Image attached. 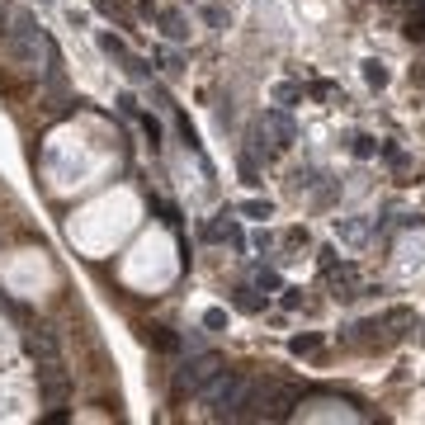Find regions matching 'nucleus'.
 <instances>
[{
	"mask_svg": "<svg viewBox=\"0 0 425 425\" xmlns=\"http://www.w3.org/2000/svg\"><path fill=\"white\" fill-rule=\"evenodd\" d=\"M236 307H246V312H255V307H260V298H251V293L241 288V298H236Z\"/></svg>",
	"mask_w": 425,
	"mask_h": 425,
	"instance_id": "obj_11",
	"label": "nucleus"
},
{
	"mask_svg": "<svg viewBox=\"0 0 425 425\" xmlns=\"http://www.w3.org/2000/svg\"><path fill=\"white\" fill-rule=\"evenodd\" d=\"M241 213H251V218H269L274 208H269V204H246V208H241Z\"/></svg>",
	"mask_w": 425,
	"mask_h": 425,
	"instance_id": "obj_10",
	"label": "nucleus"
},
{
	"mask_svg": "<svg viewBox=\"0 0 425 425\" xmlns=\"http://www.w3.org/2000/svg\"><path fill=\"white\" fill-rule=\"evenodd\" d=\"M99 47H104L109 57H118V62H128V57H133V52L123 47V38H113V33H99Z\"/></svg>",
	"mask_w": 425,
	"mask_h": 425,
	"instance_id": "obj_5",
	"label": "nucleus"
},
{
	"mask_svg": "<svg viewBox=\"0 0 425 425\" xmlns=\"http://www.w3.org/2000/svg\"><path fill=\"white\" fill-rule=\"evenodd\" d=\"M246 388H251V378L241 374H218L213 383L204 388V402L213 407V416H227V421H236V411H241V402H246Z\"/></svg>",
	"mask_w": 425,
	"mask_h": 425,
	"instance_id": "obj_2",
	"label": "nucleus"
},
{
	"mask_svg": "<svg viewBox=\"0 0 425 425\" xmlns=\"http://www.w3.org/2000/svg\"><path fill=\"white\" fill-rule=\"evenodd\" d=\"M364 76H369V85H388V71H383V62H364Z\"/></svg>",
	"mask_w": 425,
	"mask_h": 425,
	"instance_id": "obj_6",
	"label": "nucleus"
},
{
	"mask_svg": "<svg viewBox=\"0 0 425 425\" xmlns=\"http://www.w3.org/2000/svg\"><path fill=\"white\" fill-rule=\"evenodd\" d=\"M5 15H10V0H0V29H5Z\"/></svg>",
	"mask_w": 425,
	"mask_h": 425,
	"instance_id": "obj_12",
	"label": "nucleus"
},
{
	"mask_svg": "<svg viewBox=\"0 0 425 425\" xmlns=\"http://www.w3.org/2000/svg\"><path fill=\"white\" fill-rule=\"evenodd\" d=\"M204 326L208 331H222V326H227V312H222V307H208V312H204Z\"/></svg>",
	"mask_w": 425,
	"mask_h": 425,
	"instance_id": "obj_8",
	"label": "nucleus"
},
{
	"mask_svg": "<svg viewBox=\"0 0 425 425\" xmlns=\"http://www.w3.org/2000/svg\"><path fill=\"white\" fill-rule=\"evenodd\" d=\"M142 340H147V345H156V350H180V345H185V340L171 335L166 326H142Z\"/></svg>",
	"mask_w": 425,
	"mask_h": 425,
	"instance_id": "obj_4",
	"label": "nucleus"
},
{
	"mask_svg": "<svg viewBox=\"0 0 425 425\" xmlns=\"http://www.w3.org/2000/svg\"><path fill=\"white\" fill-rule=\"evenodd\" d=\"M316 345H321L316 335H293V355H312Z\"/></svg>",
	"mask_w": 425,
	"mask_h": 425,
	"instance_id": "obj_9",
	"label": "nucleus"
},
{
	"mask_svg": "<svg viewBox=\"0 0 425 425\" xmlns=\"http://www.w3.org/2000/svg\"><path fill=\"white\" fill-rule=\"evenodd\" d=\"M161 24H166V33H171V38H185V19H180V15H161Z\"/></svg>",
	"mask_w": 425,
	"mask_h": 425,
	"instance_id": "obj_7",
	"label": "nucleus"
},
{
	"mask_svg": "<svg viewBox=\"0 0 425 425\" xmlns=\"http://www.w3.org/2000/svg\"><path fill=\"white\" fill-rule=\"evenodd\" d=\"M218 374H222L218 355H199V359H185L180 369H175V388H180V393H204Z\"/></svg>",
	"mask_w": 425,
	"mask_h": 425,
	"instance_id": "obj_3",
	"label": "nucleus"
},
{
	"mask_svg": "<svg viewBox=\"0 0 425 425\" xmlns=\"http://www.w3.org/2000/svg\"><path fill=\"white\" fill-rule=\"evenodd\" d=\"M47 47L52 43L38 33L33 15H15L10 19V29H5V52H10L19 66H38V52H47Z\"/></svg>",
	"mask_w": 425,
	"mask_h": 425,
	"instance_id": "obj_1",
	"label": "nucleus"
}]
</instances>
